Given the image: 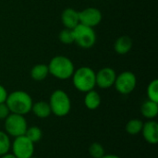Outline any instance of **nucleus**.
Masks as SVG:
<instances>
[{
    "instance_id": "6",
    "label": "nucleus",
    "mask_w": 158,
    "mask_h": 158,
    "mask_svg": "<svg viewBox=\"0 0 158 158\" xmlns=\"http://www.w3.org/2000/svg\"><path fill=\"white\" fill-rule=\"evenodd\" d=\"M73 33L74 43L81 48L89 49L96 43V33L94 28L80 23L73 29Z\"/></svg>"
},
{
    "instance_id": "14",
    "label": "nucleus",
    "mask_w": 158,
    "mask_h": 158,
    "mask_svg": "<svg viewBox=\"0 0 158 158\" xmlns=\"http://www.w3.org/2000/svg\"><path fill=\"white\" fill-rule=\"evenodd\" d=\"M31 111L38 118H46L50 117V115L52 114L50 106L48 102L45 101H38L33 103Z\"/></svg>"
},
{
    "instance_id": "28",
    "label": "nucleus",
    "mask_w": 158,
    "mask_h": 158,
    "mask_svg": "<svg viewBox=\"0 0 158 158\" xmlns=\"http://www.w3.org/2000/svg\"><path fill=\"white\" fill-rule=\"evenodd\" d=\"M31 158H36V157H33V156H32V157H31Z\"/></svg>"
},
{
    "instance_id": "10",
    "label": "nucleus",
    "mask_w": 158,
    "mask_h": 158,
    "mask_svg": "<svg viewBox=\"0 0 158 158\" xmlns=\"http://www.w3.org/2000/svg\"><path fill=\"white\" fill-rule=\"evenodd\" d=\"M117 73L114 69L105 67L98 72H95V84L101 89H109L114 86Z\"/></svg>"
},
{
    "instance_id": "25",
    "label": "nucleus",
    "mask_w": 158,
    "mask_h": 158,
    "mask_svg": "<svg viewBox=\"0 0 158 158\" xmlns=\"http://www.w3.org/2000/svg\"><path fill=\"white\" fill-rule=\"evenodd\" d=\"M7 94H8V93L6 90V88L3 85L0 84V104L6 102V99L7 97Z\"/></svg>"
},
{
    "instance_id": "7",
    "label": "nucleus",
    "mask_w": 158,
    "mask_h": 158,
    "mask_svg": "<svg viewBox=\"0 0 158 158\" xmlns=\"http://www.w3.org/2000/svg\"><path fill=\"white\" fill-rule=\"evenodd\" d=\"M10 150L11 154L17 158H31L34 154V143L25 135H21L14 138Z\"/></svg>"
},
{
    "instance_id": "11",
    "label": "nucleus",
    "mask_w": 158,
    "mask_h": 158,
    "mask_svg": "<svg viewBox=\"0 0 158 158\" xmlns=\"http://www.w3.org/2000/svg\"><path fill=\"white\" fill-rule=\"evenodd\" d=\"M141 132L148 143L156 144L158 143V123L155 119H149L144 122Z\"/></svg>"
},
{
    "instance_id": "4",
    "label": "nucleus",
    "mask_w": 158,
    "mask_h": 158,
    "mask_svg": "<svg viewBox=\"0 0 158 158\" xmlns=\"http://www.w3.org/2000/svg\"><path fill=\"white\" fill-rule=\"evenodd\" d=\"M48 104L52 114L58 118L68 116L71 109V101L69 94L60 89L55 90L51 94Z\"/></svg>"
},
{
    "instance_id": "20",
    "label": "nucleus",
    "mask_w": 158,
    "mask_h": 158,
    "mask_svg": "<svg viewBox=\"0 0 158 158\" xmlns=\"http://www.w3.org/2000/svg\"><path fill=\"white\" fill-rule=\"evenodd\" d=\"M11 148L10 137L3 131H0V156L9 153Z\"/></svg>"
},
{
    "instance_id": "17",
    "label": "nucleus",
    "mask_w": 158,
    "mask_h": 158,
    "mask_svg": "<svg viewBox=\"0 0 158 158\" xmlns=\"http://www.w3.org/2000/svg\"><path fill=\"white\" fill-rule=\"evenodd\" d=\"M49 75L48 66L46 64H36L31 69V77L35 81H42Z\"/></svg>"
},
{
    "instance_id": "12",
    "label": "nucleus",
    "mask_w": 158,
    "mask_h": 158,
    "mask_svg": "<svg viewBox=\"0 0 158 158\" xmlns=\"http://www.w3.org/2000/svg\"><path fill=\"white\" fill-rule=\"evenodd\" d=\"M61 21L65 28L73 30L78 24H80L79 11L75 10L72 7H68L64 9L61 14Z\"/></svg>"
},
{
    "instance_id": "5",
    "label": "nucleus",
    "mask_w": 158,
    "mask_h": 158,
    "mask_svg": "<svg viewBox=\"0 0 158 158\" xmlns=\"http://www.w3.org/2000/svg\"><path fill=\"white\" fill-rule=\"evenodd\" d=\"M4 127L5 132L9 137L16 138L25 134L28 128V124L25 116L10 113L8 117L5 119Z\"/></svg>"
},
{
    "instance_id": "3",
    "label": "nucleus",
    "mask_w": 158,
    "mask_h": 158,
    "mask_svg": "<svg viewBox=\"0 0 158 158\" xmlns=\"http://www.w3.org/2000/svg\"><path fill=\"white\" fill-rule=\"evenodd\" d=\"M72 83L76 90L81 93H87L94 90L95 84V72L87 66L80 67L72 74Z\"/></svg>"
},
{
    "instance_id": "24",
    "label": "nucleus",
    "mask_w": 158,
    "mask_h": 158,
    "mask_svg": "<svg viewBox=\"0 0 158 158\" xmlns=\"http://www.w3.org/2000/svg\"><path fill=\"white\" fill-rule=\"evenodd\" d=\"M9 114H10V111H9V108L7 107L6 102L1 103L0 104V119L5 120L8 117Z\"/></svg>"
},
{
    "instance_id": "2",
    "label": "nucleus",
    "mask_w": 158,
    "mask_h": 158,
    "mask_svg": "<svg viewBox=\"0 0 158 158\" xmlns=\"http://www.w3.org/2000/svg\"><path fill=\"white\" fill-rule=\"evenodd\" d=\"M47 66L49 74L62 81L71 78L75 70V67L71 59L65 56H54Z\"/></svg>"
},
{
    "instance_id": "16",
    "label": "nucleus",
    "mask_w": 158,
    "mask_h": 158,
    "mask_svg": "<svg viewBox=\"0 0 158 158\" xmlns=\"http://www.w3.org/2000/svg\"><path fill=\"white\" fill-rule=\"evenodd\" d=\"M142 115L147 119H154L158 115V103L151 100L145 101L141 106Z\"/></svg>"
},
{
    "instance_id": "13",
    "label": "nucleus",
    "mask_w": 158,
    "mask_h": 158,
    "mask_svg": "<svg viewBox=\"0 0 158 158\" xmlns=\"http://www.w3.org/2000/svg\"><path fill=\"white\" fill-rule=\"evenodd\" d=\"M132 40L128 35H122L118 37L114 44V50L118 55H126L132 48Z\"/></svg>"
},
{
    "instance_id": "22",
    "label": "nucleus",
    "mask_w": 158,
    "mask_h": 158,
    "mask_svg": "<svg viewBox=\"0 0 158 158\" xmlns=\"http://www.w3.org/2000/svg\"><path fill=\"white\" fill-rule=\"evenodd\" d=\"M58 39L64 44H74V33H73V30L64 28L59 32Z\"/></svg>"
},
{
    "instance_id": "1",
    "label": "nucleus",
    "mask_w": 158,
    "mask_h": 158,
    "mask_svg": "<svg viewBox=\"0 0 158 158\" xmlns=\"http://www.w3.org/2000/svg\"><path fill=\"white\" fill-rule=\"evenodd\" d=\"M6 104L10 113L25 116L31 112L32 106V98L25 91H14L7 94Z\"/></svg>"
},
{
    "instance_id": "18",
    "label": "nucleus",
    "mask_w": 158,
    "mask_h": 158,
    "mask_svg": "<svg viewBox=\"0 0 158 158\" xmlns=\"http://www.w3.org/2000/svg\"><path fill=\"white\" fill-rule=\"evenodd\" d=\"M143 126V121L139 118H132L129 120L125 126V131L131 135H136L141 133Z\"/></svg>"
},
{
    "instance_id": "27",
    "label": "nucleus",
    "mask_w": 158,
    "mask_h": 158,
    "mask_svg": "<svg viewBox=\"0 0 158 158\" xmlns=\"http://www.w3.org/2000/svg\"><path fill=\"white\" fill-rule=\"evenodd\" d=\"M0 158H17L16 156H14L12 154H10V153H7V154H6V155H4V156H0Z\"/></svg>"
},
{
    "instance_id": "23",
    "label": "nucleus",
    "mask_w": 158,
    "mask_h": 158,
    "mask_svg": "<svg viewBox=\"0 0 158 158\" xmlns=\"http://www.w3.org/2000/svg\"><path fill=\"white\" fill-rule=\"evenodd\" d=\"M88 152L93 158H101L104 155H106L105 148L100 143H93L89 146Z\"/></svg>"
},
{
    "instance_id": "15",
    "label": "nucleus",
    "mask_w": 158,
    "mask_h": 158,
    "mask_svg": "<svg viewBox=\"0 0 158 158\" xmlns=\"http://www.w3.org/2000/svg\"><path fill=\"white\" fill-rule=\"evenodd\" d=\"M83 102H84V106L89 110H95L101 105V96L94 89V90H91V91L85 93Z\"/></svg>"
},
{
    "instance_id": "26",
    "label": "nucleus",
    "mask_w": 158,
    "mask_h": 158,
    "mask_svg": "<svg viewBox=\"0 0 158 158\" xmlns=\"http://www.w3.org/2000/svg\"><path fill=\"white\" fill-rule=\"evenodd\" d=\"M101 158H121L117 155H112V154H106Z\"/></svg>"
},
{
    "instance_id": "21",
    "label": "nucleus",
    "mask_w": 158,
    "mask_h": 158,
    "mask_svg": "<svg viewBox=\"0 0 158 158\" xmlns=\"http://www.w3.org/2000/svg\"><path fill=\"white\" fill-rule=\"evenodd\" d=\"M148 100L158 103V80H153L147 86L146 90Z\"/></svg>"
},
{
    "instance_id": "9",
    "label": "nucleus",
    "mask_w": 158,
    "mask_h": 158,
    "mask_svg": "<svg viewBox=\"0 0 158 158\" xmlns=\"http://www.w3.org/2000/svg\"><path fill=\"white\" fill-rule=\"evenodd\" d=\"M102 19H103L102 12L96 7H86L79 11L80 23L91 28H94L98 24H100Z\"/></svg>"
},
{
    "instance_id": "8",
    "label": "nucleus",
    "mask_w": 158,
    "mask_h": 158,
    "mask_svg": "<svg viewBox=\"0 0 158 158\" xmlns=\"http://www.w3.org/2000/svg\"><path fill=\"white\" fill-rule=\"evenodd\" d=\"M137 85L136 75L131 71H123L117 75L114 86L120 94H130L132 93Z\"/></svg>"
},
{
    "instance_id": "19",
    "label": "nucleus",
    "mask_w": 158,
    "mask_h": 158,
    "mask_svg": "<svg viewBox=\"0 0 158 158\" xmlns=\"http://www.w3.org/2000/svg\"><path fill=\"white\" fill-rule=\"evenodd\" d=\"M30 141H31L33 143H38L42 138H43V131L41 128L37 126H32V127H28L27 131L24 134Z\"/></svg>"
}]
</instances>
